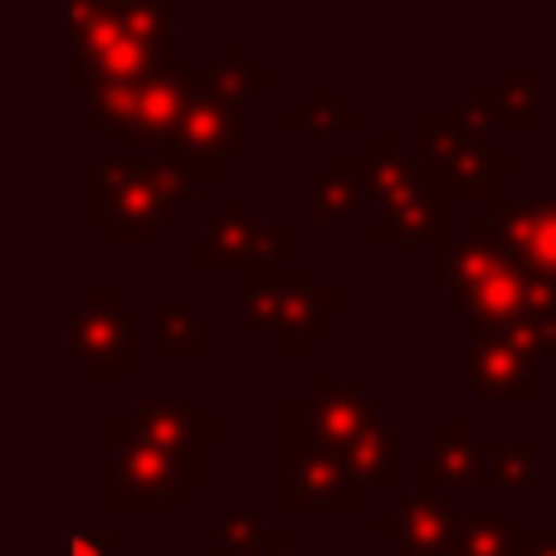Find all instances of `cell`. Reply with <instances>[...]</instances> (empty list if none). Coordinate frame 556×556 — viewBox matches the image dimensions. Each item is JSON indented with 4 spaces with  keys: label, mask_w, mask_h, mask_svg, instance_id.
Wrapping results in <instances>:
<instances>
[{
    "label": "cell",
    "mask_w": 556,
    "mask_h": 556,
    "mask_svg": "<svg viewBox=\"0 0 556 556\" xmlns=\"http://www.w3.org/2000/svg\"><path fill=\"white\" fill-rule=\"evenodd\" d=\"M74 556H113V552H108V542H98V538H74Z\"/></svg>",
    "instance_id": "obj_1"
}]
</instances>
